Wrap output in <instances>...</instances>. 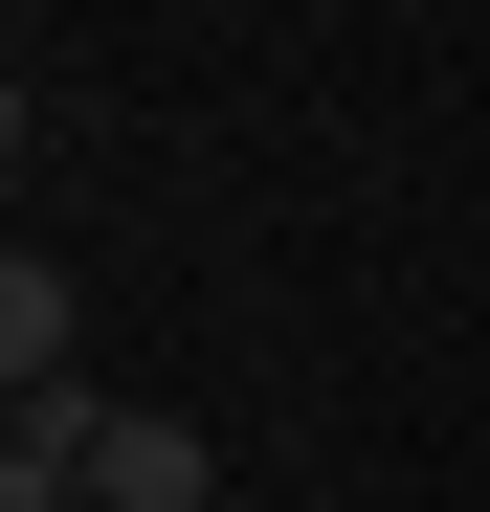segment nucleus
Wrapping results in <instances>:
<instances>
[{
    "label": "nucleus",
    "instance_id": "7ed1b4c3",
    "mask_svg": "<svg viewBox=\"0 0 490 512\" xmlns=\"http://www.w3.org/2000/svg\"><path fill=\"white\" fill-rule=\"evenodd\" d=\"M67 312H90V290H67V268H45V245H23V268H0V379H23V401L67 379Z\"/></svg>",
    "mask_w": 490,
    "mask_h": 512
},
{
    "label": "nucleus",
    "instance_id": "f257e3e1",
    "mask_svg": "<svg viewBox=\"0 0 490 512\" xmlns=\"http://www.w3.org/2000/svg\"><path fill=\"white\" fill-rule=\"evenodd\" d=\"M90 468H112V401H90V379L0 401V512H90Z\"/></svg>",
    "mask_w": 490,
    "mask_h": 512
},
{
    "label": "nucleus",
    "instance_id": "f03ea898",
    "mask_svg": "<svg viewBox=\"0 0 490 512\" xmlns=\"http://www.w3.org/2000/svg\"><path fill=\"white\" fill-rule=\"evenodd\" d=\"M90 512H223V446L179 401H112V468H90Z\"/></svg>",
    "mask_w": 490,
    "mask_h": 512
}]
</instances>
